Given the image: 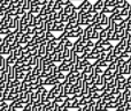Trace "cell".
Segmentation results:
<instances>
[{"mask_svg":"<svg viewBox=\"0 0 131 111\" xmlns=\"http://www.w3.org/2000/svg\"><path fill=\"white\" fill-rule=\"evenodd\" d=\"M77 11H82L83 13H89V12L92 11V4L90 2V0H83V1L81 2V5H79L78 7H76Z\"/></svg>","mask_w":131,"mask_h":111,"instance_id":"1","label":"cell"},{"mask_svg":"<svg viewBox=\"0 0 131 111\" xmlns=\"http://www.w3.org/2000/svg\"><path fill=\"white\" fill-rule=\"evenodd\" d=\"M93 29H94L93 23L88 24V25H86V28H84V29H83V35H82V37H83V38H86V39H90L91 38V35H92V32H93Z\"/></svg>","mask_w":131,"mask_h":111,"instance_id":"2","label":"cell"},{"mask_svg":"<svg viewBox=\"0 0 131 111\" xmlns=\"http://www.w3.org/2000/svg\"><path fill=\"white\" fill-rule=\"evenodd\" d=\"M75 11H77V9H76V6H75V5L72 4L71 1H70L68 5H66V6H63V13L68 16V18H69V16L71 15V14L74 13Z\"/></svg>","mask_w":131,"mask_h":111,"instance_id":"3","label":"cell"},{"mask_svg":"<svg viewBox=\"0 0 131 111\" xmlns=\"http://www.w3.org/2000/svg\"><path fill=\"white\" fill-rule=\"evenodd\" d=\"M64 23L60 22L59 20H54V27L52 29V32H63Z\"/></svg>","mask_w":131,"mask_h":111,"instance_id":"4","label":"cell"},{"mask_svg":"<svg viewBox=\"0 0 131 111\" xmlns=\"http://www.w3.org/2000/svg\"><path fill=\"white\" fill-rule=\"evenodd\" d=\"M69 67H70V63L67 60H62L60 63V65L58 66V71L59 72H63V73H68L69 72Z\"/></svg>","mask_w":131,"mask_h":111,"instance_id":"5","label":"cell"},{"mask_svg":"<svg viewBox=\"0 0 131 111\" xmlns=\"http://www.w3.org/2000/svg\"><path fill=\"white\" fill-rule=\"evenodd\" d=\"M118 73H120V74H123V75L131 74V67H129L128 63H124L121 66H118Z\"/></svg>","mask_w":131,"mask_h":111,"instance_id":"6","label":"cell"},{"mask_svg":"<svg viewBox=\"0 0 131 111\" xmlns=\"http://www.w3.org/2000/svg\"><path fill=\"white\" fill-rule=\"evenodd\" d=\"M99 16H100V24L104 28H108V16L107 14L102 13V12H99Z\"/></svg>","mask_w":131,"mask_h":111,"instance_id":"7","label":"cell"},{"mask_svg":"<svg viewBox=\"0 0 131 111\" xmlns=\"http://www.w3.org/2000/svg\"><path fill=\"white\" fill-rule=\"evenodd\" d=\"M90 60H81L78 64H77V66H76V71H79V72H82L83 70H85L86 67H88L89 65H90Z\"/></svg>","mask_w":131,"mask_h":111,"instance_id":"8","label":"cell"},{"mask_svg":"<svg viewBox=\"0 0 131 111\" xmlns=\"http://www.w3.org/2000/svg\"><path fill=\"white\" fill-rule=\"evenodd\" d=\"M101 48L104 49V51L108 52V51H111L112 49L114 48V45L112 44L111 41H107V39H102V42H101Z\"/></svg>","mask_w":131,"mask_h":111,"instance_id":"9","label":"cell"},{"mask_svg":"<svg viewBox=\"0 0 131 111\" xmlns=\"http://www.w3.org/2000/svg\"><path fill=\"white\" fill-rule=\"evenodd\" d=\"M104 6H105V0H97V1L92 5V9H94L95 12H100Z\"/></svg>","mask_w":131,"mask_h":111,"instance_id":"10","label":"cell"},{"mask_svg":"<svg viewBox=\"0 0 131 111\" xmlns=\"http://www.w3.org/2000/svg\"><path fill=\"white\" fill-rule=\"evenodd\" d=\"M16 60H17V58H16L15 56L13 55V53H10V55H8L7 56V58H6V64H8V65H15V63H16Z\"/></svg>","mask_w":131,"mask_h":111,"instance_id":"11","label":"cell"},{"mask_svg":"<svg viewBox=\"0 0 131 111\" xmlns=\"http://www.w3.org/2000/svg\"><path fill=\"white\" fill-rule=\"evenodd\" d=\"M53 27H54V21H53V20H47V21H45V31L52 32Z\"/></svg>","mask_w":131,"mask_h":111,"instance_id":"12","label":"cell"},{"mask_svg":"<svg viewBox=\"0 0 131 111\" xmlns=\"http://www.w3.org/2000/svg\"><path fill=\"white\" fill-rule=\"evenodd\" d=\"M117 111H128L130 110V103L129 102H123L122 104H120L117 108H116Z\"/></svg>","mask_w":131,"mask_h":111,"instance_id":"13","label":"cell"},{"mask_svg":"<svg viewBox=\"0 0 131 111\" xmlns=\"http://www.w3.org/2000/svg\"><path fill=\"white\" fill-rule=\"evenodd\" d=\"M115 57H114V53H113V51H108V52L106 53V56H105V59L104 60L106 61V63H111V61H113V60H115Z\"/></svg>","mask_w":131,"mask_h":111,"instance_id":"14","label":"cell"},{"mask_svg":"<svg viewBox=\"0 0 131 111\" xmlns=\"http://www.w3.org/2000/svg\"><path fill=\"white\" fill-rule=\"evenodd\" d=\"M12 30L9 29L8 27H5V25H2V27H0V36H6V35H8L9 32H10Z\"/></svg>","mask_w":131,"mask_h":111,"instance_id":"15","label":"cell"},{"mask_svg":"<svg viewBox=\"0 0 131 111\" xmlns=\"http://www.w3.org/2000/svg\"><path fill=\"white\" fill-rule=\"evenodd\" d=\"M31 7H32V5H31V0H24L22 8L24 9L25 12H29L30 9H31Z\"/></svg>","mask_w":131,"mask_h":111,"instance_id":"16","label":"cell"},{"mask_svg":"<svg viewBox=\"0 0 131 111\" xmlns=\"http://www.w3.org/2000/svg\"><path fill=\"white\" fill-rule=\"evenodd\" d=\"M40 8H41V6H32L29 12L32 15H38V14L40 13Z\"/></svg>","mask_w":131,"mask_h":111,"instance_id":"17","label":"cell"},{"mask_svg":"<svg viewBox=\"0 0 131 111\" xmlns=\"http://www.w3.org/2000/svg\"><path fill=\"white\" fill-rule=\"evenodd\" d=\"M48 72H50V75H53V76H54V75L58 73V65H55V64H53V65L50 67V70H48Z\"/></svg>","mask_w":131,"mask_h":111,"instance_id":"18","label":"cell"},{"mask_svg":"<svg viewBox=\"0 0 131 111\" xmlns=\"http://www.w3.org/2000/svg\"><path fill=\"white\" fill-rule=\"evenodd\" d=\"M64 44L63 43H61V42H60L59 44H58L57 45V48H55V50H54V52H58V53H62V51L64 50Z\"/></svg>","mask_w":131,"mask_h":111,"instance_id":"19","label":"cell"},{"mask_svg":"<svg viewBox=\"0 0 131 111\" xmlns=\"http://www.w3.org/2000/svg\"><path fill=\"white\" fill-rule=\"evenodd\" d=\"M107 30H108V28H104V29L100 30V31H99V38L106 39V37H107Z\"/></svg>","mask_w":131,"mask_h":111,"instance_id":"20","label":"cell"},{"mask_svg":"<svg viewBox=\"0 0 131 111\" xmlns=\"http://www.w3.org/2000/svg\"><path fill=\"white\" fill-rule=\"evenodd\" d=\"M24 76H25V73L21 71V72L15 73V78H14V79H17V80H20V81H22V80L24 79Z\"/></svg>","mask_w":131,"mask_h":111,"instance_id":"21","label":"cell"},{"mask_svg":"<svg viewBox=\"0 0 131 111\" xmlns=\"http://www.w3.org/2000/svg\"><path fill=\"white\" fill-rule=\"evenodd\" d=\"M54 38H55V36L53 35V32H50V31H46V32H45V39H46L47 42L53 41Z\"/></svg>","mask_w":131,"mask_h":111,"instance_id":"22","label":"cell"},{"mask_svg":"<svg viewBox=\"0 0 131 111\" xmlns=\"http://www.w3.org/2000/svg\"><path fill=\"white\" fill-rule=\"evenodd\" d=\"M68 20H69V18H68L67 15H66L64 13H61L60 14V18H59V21L60 22H62V23H68Z\"/></svg>","mask_w":131,"mask_h":111,"instance_id":"23","label":"cell"},{"mask_svg":"<svg viewBox=\"0 0 131 111\" xmlns=\"http://www.w3.org/2000/svg\"><path fill=\"white\" fill-rule=\"evenodd\" d=\"M100 12H102V13L105 14H112L114 12V8H112V7H107V6H104L102 7V9Z\"/></svg>","mask_w":131,"mask_h":111,"instance_id":"24","label":"cell"},{"mask_svg":"<svg viewBox=\"0 0 131 111\" xmlns=\"http://www.w3.org/2000/svg\"><path fill=\"white\" fill-rule=\"evenodd\" d=\"M72 30H74V29H72L71 25H70L69 23H66V24H64V30H63L64 34H66V35L70 34V32H72Z\"/></svg>","mask_w":131,"mask_h":111,"instance_id":"25","label":"cell"},{"mask_svg":"<svg viewBox=\"0 0 131 111\" xmlns=\"http://www.w3.org/2000/svg\"><path fill=\"white\" fill-rule=\"evenodd\" d=\"M54 76L57 78V79H59L60 81H63L64 78H66V73H63V72H59V71H58V73L54 75Z\"/></svg>","mask_w":131,"mask_h":111,"instance_id":"26","label":"cell"},{"mask_svg":"<svg viewBox=\"0 0 131 111\" xmlns=\"http://www.w3.org/2000/svg\"><path fill=\"white\" fill-rule=\"evenodd\" d=\"M54 101L57 104H59V105H63V102H64V98L63 97H60V96H57V97L54 98Z\"/></svg>","mask_w":131,"mask_h":111,"instance_id":"27","label":"cell"},{"mask_svg":"<svg viewBox=\"0 0 131 111\" xmlns=\"http://www.w3.org/2000/svg\"><path fill=\"white\" fill-rule=\"evenodd\" d=\"M79 98H75V100H72V104H71V109H78L79 108V102H78Z\"/></svg>","mask_w":131,"mask_h":111,"instance_id":"28","label":"cell"},{"mask_svg":"<svg viewBox=\"0 0 131 111\" xmlns=\"http://www.w3.org/2000/svg\"><path fill=\"white\" fill-rule=\"evenodd\" d=\"M98 38H99V31H98V30H94V29H93V32H92V35H91V38H90V39L97 41Z\"/></svg>","mask_w":131,"mask_h":111,"instance_id":"29","label":"cell"},{"mask_svg":"<svg viewBox=\"0 0 131 111\" xmlns=\"http://www.w3.org/2000/svg\"><path fill=\"white\" fill-rule=\"evenodd\" d=\"M91 52H92V49L89 48V46H84V48H83V51H82V53H83V55H85V56L90 55Z\"/></svg>","mask_w":131,"mask_h":111,"instance_id":"30","label":"cell"},{"mask_svg":"<svg viewBox=\"0 0 131 111\" xmlns=\"http://www.w3.org/2000/svg\"><path fill=\"white\" fill-rule=\"evenodd\" d=\"M32 108H34V104H32V103H27V104H24L23 110L24 111H31Z\"/></svg>","mask_w":131,"mask_h":111,"instance_id":"31","label":"cell"},{"mask_svg":"<svg viewBox=\"0 0 131 111\" xmlns=\"http://www.w3.org/2000/svg\"><path fill=\"white\" fill-rule=\"evenodd\" d=\"M63 44H64V46H66V48H68V49H71V46H72V42L70 41V38H68V39L64 42Z\"/></svg>","mask_w":131,"mask_h":111,"instance_id":"32","label":"cell"},{"mask_svg":"<svg viewBox=\"0 0 131 111\" xmlns=\"http://www.w3.org/2000/svg\"><path fill=\"white\" fill-rule=\"evenodd\" d=\"M86 46H89V48L92 49L93 46H94V41H93V39H88V43H86Z\"/></svg>","mask_w":131,"mask_h":111,"instance_id":"33","label":"cell"},{"mask_svg":"<svg viewBox=\"0 0 131 111\" xmlns=\"http://www.w3.org/2000/svg\"><path fill=\"white\" fill-rule=\"evenodd\" d=\"M127 1V0H116V6L117 7H121L122 8V6H123V4Z\"/></svg>","mask_w":131,"mask_h":111,"instance_id":"34","label":"cell"},{"mask_svg":"<svg viewBox=\"0 0 131 111\" xmlns=\"http://www.w3.org/2000/svg\"><path fill=\"white\" fill-rule=\"evenodd\" d=\"M60 1V4H61V6H66V5H68L71 0H59Z\"/></svg>","mask_w":131,"mask_h":111,"instance_id":"35","label":"cell"},{"mask_svg":"<svg viewBox=\"0 0 131 111\" xmlns=\"http://www.w3.org/2000/svg\"><path fill=\"white\" fill-rule=\"evenodd\" d=\"M8 111H18V110H17V109H15V108L13 107V105L9 104V103H8Z\"/></svg>","mask_w":131,"mask_h":111,"instance_id":"36","label":"cell"},{"mask_svg":"<svg viewBox=\"0 0 131 111\" xmlns=\"http://www.w3.org/2000/svg\"><path fill=\"white\" fill-rule=\"evenodd\" d=\"M4 90L5 89L0 88V100H2V97H4Z\"/></svg>","mask_w":131,"mask_h":111,"instance_id":"37","label":"cell"},{"mask_svg":"<svg viewBox=\"0 0 131 111\" xmlns=\"http://www.w3.org/2000/svg\"><path fill=\"white\" fill-rule=\"evenodd\" d=\"M0 111H8V105L7 107H1L0 108Z\"/></svg>","mask_w":131,"mask_h":111,"instance_id":"38","label":"cell"},{"mask_svg":"<svg viewBox=\"0 0 131 111\" xmlns=\"http://www.w3.org/2000/svg\"><path fill=\"white\" fill-rule=\"evenodd\" d=\"M2 42H4V37H2V36H0V44H1Z\"/></svg>","mask_w":131,"mask_h":111,"instance_id":"39","label":"cell"},{"mask_svg":"<svg viewBox=\"0 0 131 111\" xmlns=\"http://www.w3.org/2000/svg\"><path fill=\"white\" fill-rule=\"evenodd\" d=\"M18 111H24V110H23V109H22V110H18Z\"/></svg>","mask_w":131,"mask_h":111,"instance_id":"40","label":"cell"},{"mask_svg":"<svg viewBox=\"0 0 131 111\" xmlns=\"http://www.w3.org/2000/svg\"><path fill=\"white\" fill-rule=\"evenodd\" d=\"M106 111H109V110H106Z\"/></svg>","mask_w":131,"mask_h":111,"instance_id":"41","label":"cell"},{"mask_svg":"<svg viewBox=\"0 0 131 111\" xmlns=\"http://www.w3.org/2000/svg\"><path fill=\"white\" fill-rule=\"evenodd\" d=\"M115 111H117V110H116V109H115Z\"/></svg>","mask_w":131,"mask_h":111,"instance_id":"42","label":"cell"},{"mask_svg":"<svg viewBox=\"0 0 131 111\" xmlns=\"http://www.w3.org/2000/svg\"><path fill=\"white\" fill-rule=\"evenodd\" d=\"M10 1H13V0H10Z\"/></svg>","mask_w":131,"mask_h":111,"instance_id":"43","label":"cell"}]
</instances>
